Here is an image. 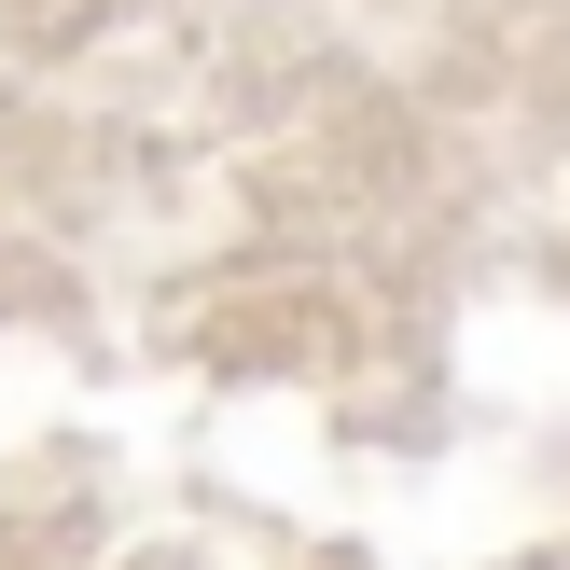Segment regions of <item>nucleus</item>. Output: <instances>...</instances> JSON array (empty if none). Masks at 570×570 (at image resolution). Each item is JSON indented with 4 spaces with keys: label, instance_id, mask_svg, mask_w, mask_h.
Here are the masks:
<instances>
[]
</instances>
